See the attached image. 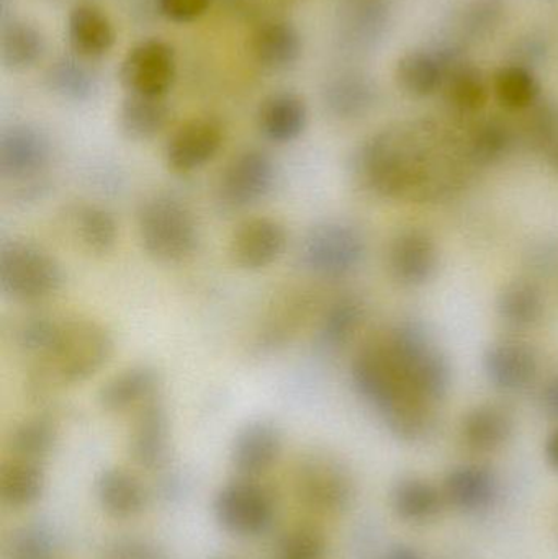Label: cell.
Instances as JSON below:
<instances>
[{
    "mask_svg": "<svg viewBox=\"0 0 558 559\" xmlns=\"http://www.w3.org/2000/svg\"><path fill=\"white\" fill-rule=\"evenodd\" d=\"M161 13L170 22L192 23L205 15L212 0H156Z\"/></svg>",
    "mask_w": 558,
    "mask_h": 559,
    "instance_id": "44",
    "label": "cell"
},
{
    "mask_svg": "<svg viewBox=\"0 0 558 559\" xmlns=\"http://www.w3.org/2000/svg\"><path fill=\"white\" fill-rule=\"evenodd\" d=\"M55 544L48 532L39 527L23 528L10 545V559H52Z\"/></svg>",
    "mask_w": 558,
    "mask_h": 559,
    "instance_id": "41",
    "label": "cell"
},
{
    "mask_svg": "<svg viewBox=\"0 0 558 559\" xmlns=\"http://www.w3.org/2000/svg\"><path fill=\"white\" fill-rule=\"evenodd\" d=\"M163 377L150 365H136L105 381L98 391V406L108 414H123L161 397Z\"/></svg>",
    "mask_w": 558,
    "mask_h": 559,
    "instance_id": "14",
    "label": "cell"
},
{
    "mask_svg": "<svg viewBox=\"0 0 558 559\" xmlns=\"http://www.w3.org/2000/svg\"><path fill=\"white\" fill-rule=\"evenodd\" d=\"M513 419L500 406H478L462 423L465 445L475 452H495L510 439Z\"/></svg>",
    "mask_w": 558,
    "mask_h": 559,
    "instance_id": "27",
    "label": "cell"
},
{
    "mask_svg": "<svg viewBox=\"0 0 558 559\" xmlns=\"http://www.w3.org/2000/svg\"><path fill=\"white\" fill-rule=\"evenodd\" d=\"M304 489H307L308 498L317 506L324 509L343 506L349 495V486L343 473L333 468L330 463H314L307 468L304 478Z\"/></svg>",
    "mask_w": 558,
    "mask_h": 559,
    "instance_id": "38",
    "label": "cell"
},
{
    "mask_svg": "<svg viewBox=\"0 0 558 559\" xmlns=\"http://www.w3.org/2000/svg\"><path fill=\"white\" fill-rule=\"evenodd\" d=\"M364 321V306L354 296L336 299L321 316L317 341L323 350L337 352L346 347Z\"/></svg>",
    "mask_w": 558,
    "mask_h": 559,
    "instance_id": "29",
    "label": "cell"
},
{
    "mask_svg": "<svg viewBox=\"0 0 558 559\" xmlns=\"http://www.w3.org/2000/svg\"><path fill=\"white\" fill-rule=\"evenodd\" d=\"M442 496L452 508L474 514L494 506L498 481L485 466H459L446 476Z\"/></svg>",
    "mask_w": 558,
    "mask_h": 559,
    "instance_id": "22",
    "label": "cell"
},
{
    "mask_svg": "<svg viewBox=\"0 0 558 559\" xmlns=\"http://www.w3.org/2000/svg\"><path fill=\"white\" fill-rule=\"evenodd\" d=\"M282 453V433L268 420H256L239 430L231 447V466L242 479L268 473Z\"/></svg>",
    "mask_w": 558,
    "mask_h": 559,
    "instance_id": "15",
    "label": "cell"
},
{
    "mask_svg": "<svg viewBox=\"0 0 558 559\" xmlns=\"http://www.w3.org/2000/svg\"><path fill=\"white\" fill-rule=\"evenodd\" d=\"M511 147V133L507 124L491 120L480 124L472 134L468 154L475 164L490 166L507 156Z\"/></svg>",
    "mask_w": 558,
    "mask_h": 559,
    "instance_id": "39",
    "label": "cell"
},
{
    "mask_svg": "<svg viewBox=\"0 0 558 559\" xmlns=\"http://www.w3.org/2000/svg\"><path fill=\"white\" fill-rule=\"evenodd\" d=\"M409 386L438 406L451 386V368L418 322H402L385 338Z\"/></svg>",
    "mask_w": 558,
    "mask_h": 559,
    "instance_id": "6",
    "label": "cell"
},
{
    "mask_svg": "<svg viewBox=\"0 0 558 559\" xmlns=\"http://www.w3.org/2000/svg\"><path fill=\"white\" fill-rule=\"evenodd\" d=\"M324 554L323 538L310 528H297L285 535L278 547L281 559H321Z\"/></svg>",
    "mask_w": 558,
    "mask_h": 559,
    "instance_id": "42",
    "label": "cell"
},
{
    "mask_svg": "<svg viewBox=\"0 0 558 559\" xmlns=\"http://www.w3.org/2000/svg\"><path fill=\"white\" fill-rule=\"evenodd\" d=\"M449 46L412 49L396 62V81L413 97H429L444 87Z\"/></svg>",
    "mask_w": 558,
    "mask_h": 559,
    "instance_id": "18",
    "label": "cell"
},
{
    "mask_svg": "<svg viewBox=\"0 0 558 559\" xmlns=\"http://www.w3.org/2000/svg\"><path fill=\"white\" fill-rule=\"evenodd\" d=\"M258 127L271 143H294L308 127L307 102L295 92H274L259 105Z\"/></svg>",
    "mask_w": 558,
    "mask_h": 559,
    "instance_id": "16",
    "label": "cell"
},
{
    "mask_svg": "<svg viewBox=\"0 0 558 559\" xmlns=\"http://www.w3.org/2000/svg\"><path fill=\"white\" fill-rule=\"evenodd\" d=\"M213 511L219 527L239 537L262 534L274 518L271 496L252 479L242 478L216 495Z\"/></svg>",
    "mask_w": 558,
    "mask_h": 559,
    "instance_id": "11",
    "label": "cell"
},
{
    "mask_svg": "<svg viewBox=\"0 0 558 559\" xmlns=\"http://www.w3.org/2000/svg\"><path fill=\"white\" fill-rule=\"evenodd\" d=\"M485 373L494 386L520 391L530 386L537 374V358L526 345L501 342L491 345L484 357Z\"/></svg>",
    "mask_w": 558,
    "mask_h": 559,
    "instance_id": "19",
    "label": "cell"
},
{
    "mask_svg": "<svg viewBox=\"0 0 558 559\" xmlns=\"http://www.w3.org/2000/svg\"><path fill=\"white\" fill-rule=\"evenodd\" d=\"M71 229L81 248L92 255L110 254L118 242V223L107 209L94 203L75 206Z\"/></svg>",
    "mask_w": 558,
    "mask_h": 559,
    "instance_id": "26",
    "label": "cell"
},
{
    "mask_svg": "<svg viewBox=\"0 0 558 559\" xmlns=\"http://www.w3.org/2000/svg\"><path fill=\"white\" fill-rule=\"evenodd\" d=\"M557 164H558V153H557Z\"/></svg>",
    "mask_w": 558,
    "mask_h": 559,
    "instance_id": "49",
    "label": "cell"
},
{
    "mask_svg": "<svg viewBox=\"0 0 558 559\" xmlns=\"http://www.w3.org/2000/svg\"><path fill=\"white\" fill-rule=\"evenodd\" d=\"M45 78L49 91L66 100H88L97 88V79L92 71L71 58H61L52 62Z\"/></svg>",
    "mask_w": 558,
    "mask_h": 559,
    "instance_id": "36",
    "label": "cell"
},
{
    "mask_svg": "<svg viewBox=\"0 0 558 559\" xmlns=\"http://www.w3.org/2000/svg\"><path fill=\"white\" fill-rule=\"evenodd\" d=\"M544 311L543 295L534 283L517 280L498 296V312L508 324L524 328L539 321Z\"/></svg>",
    "mask_w": 558,
    "mask_h": 559,
    "instance_id": "35",
    "label": "cell"
},
{
    "mask_svg": "<svg viewBox=\"0 0 558 559\" xmlns=\"http://www.w3.org/2000/svg\"><path fill=\"white\" fill-rule=\"evenodd\" d=\"M176 78V49L161 38H146L128 49L118 71L124 92L141 97L166 98Z\"/></svg>",
    "mask_w": 558,
    "mask_h": 559,
    "instance_id": "8",
    "label": "cell"
},
{
    "mask_svg": "<svg viewBox=\"0 0 558 559\" xmlns=\"http://www.w3.org/2000/svg\"><path fill=\"white\" fill-rule=\"evenodd\" d=\"M546 55V45L541 39L530 38L526 41L521 43L517 48V59L513 62L517 64L527 66V68L534 69V64L539 62L541 59Z\"/></svg>",
    "mask_w": 558,
    "mask_h": 559,
    "instance_id": "45",
    "label": "cell"
},
{
    "mask_svg": "<svg viewBox=\"0 0 558 559\" xmlns=\"http://www.w3.org/2000/svg\"><path fill=\"white\" fill-rule=\"evenodd\" d=\"M527 121V133L537 147L556 151L558 146V108L553 104H541L537 102Z\"/></svg>",
    "mask_w": 558,
    "mask_h": 559,
    "instance_id": "40",
    "label": "cell"
},
{
    "mask_svg": "<svg viewBox=\"0 0 558 559\" xmlns=\"http://www.w3.org/2000/svg\"><path fill=\"white\" fill-rule=\"evenodd\" d=\"M277 167L271 154L249 147L235 154L219 176V203L229 210H246L268 199L274 190Z\"/></svg>",
    "mask_w": 558,
    "mask_h": 559,
    "instance_id": "9",
    "label": "cell"
},
{
    "mask_svg": "<svg viewBox=\"0 0 558 559\" xmlns=\"http://www.w3.org/2000/svg\"><path fill=\"white\" fill-rule=\"evenodd\" d=\"M45 475L41 463L12 459L0 473V496L10 508H26L41 498Z\"/></svg>",
    "mask_w": 558,
    "mask_h": 559,
    "instance_id": "33",
    "label": "cell"
},
{
    "mask_svg": "<svg viewBox=\"0 0 558 559\" xmlns=\"http://www.w3.org/2000/svg\"><path fill=\"white\" fill-rule=\"evenodd\" d=\"M432 133L385 130L360 146L357 179L376 195L392 200L441 199L458 183L461 169L452 147Z\"/></svg>",
    "mask_w": 558,
    "mask_h": 559,
    "instance_id": "1",
    "label": "cell"
},
{
    "mask_svg": "<svg viewBox=\"0 0 558 559\" xmlns=\"http://www.w3.org/2000/svg\"><path fill=\"white\" fill-rule=\"evenodd\" d=\"M544 409L549 416L558 419V377L554 378L543 393Z\"/></svg>",
    "mask_w": 558,
    "mask_h": 559,
    "instance_id": "46",
    "label": "cell"
},
{
    "mask_svg": "<svg viewBox=\"0 0 558 559\" xmlns=\"http://www.w3.org/2000/svg\"><path fill=\"white\" fill-rule=\"evenodd\" d=\"M366 255L359 229L343 222L314 226L300 245V264L317 278L337 280L353 274Z\"/></svg>",
    "mask_w": 558,
    "mask_h": 559,
    "instance_id": "7",
    "label": "cell"
},
{
    "mask_svg": "<svg viewBox=\"0 0 558 559\" xmlns=\"http://www.w3.org/2000/svg\"><path fill=\"white\" fill-rule=\"evenodd\" d=\"M324 102L334 117L356 120L372 108L376 88L363 75H341L328 85Z\"/></svg>",
    "mask_w": 558,
    "mask_h": 559,
    "instance_id": "34",
    "label": "cell"
},
{
    "mask_svg": "<svg viewBox=\"0 0 558 559\" xmlns=\"http://www.w3.org/2000/svg\"><path fill=\"white\" fill-rule=\"evenodd\" d=\"M46 51L43 33L32 23L13 20L3 25L0 59L3 68L13 72L35 68Z\"/></svg>",
    "mask_w": 558,
    "mask_h": 559,
    "instance_id": "28",
    "label": "cell"
},
{
    "mask_svg": "<svg viewBox=\"0 0 558 559\" xmlns=\"http://www.w3.org/2000/svg\"><path fill=\"white\" fill-rule=\"evenodd\" d=\"M69 45L82 58H102L117 41L110 16L94 3H78L68 16Z\"/></svg>",
    "mask_w": 558,
    "mask_h": 559,
    "instance_id": "17",
    "label": "cell"
},
{
    "mask_svg": "<svg viewBox=\"0 0 558 559\" xmlns=\"http://www.w3.org/2000/svg\"><path fill=\"white\" fill-rule=\"evenodd\" d=\"M449 104L462 114H475L487 105L490 87L484 72L465 59L454 46H449L448 75L444 87Z\"/></svg>",
    "mask_w": 558,
    "mask_h": 559,
    "instance_id": "24",
    "label": "cell"
},
{
    "mask_svg": "<svg viewBox=\"0 0 558 559\" xmlns=\"http://www.w3.org/2000/svg\"><path fill=\"white\" fill-rule=\"evenodd\" d=\"M64 283V272L51 252L26 241L5 242L0 249V289L20 305L52 298Z\"/></svg>",
    "mask_w": 558,
    "mask_h": 559,
    "instance_id": "5",
    "label": "cell"
},
{
    "mask_svg": "<svg viewBox=\"0 0 558 559\" xmlns=\"http://www.w3.org/2000/svg\"><path fill=\"white\" fill-rule=\"evenodd\" d=\"M385 559H426L418 551L408 547H395L387 554Z\"/></svg>",
    "mask_w": 558,
    "mask_h": 559,
    "instance_id": "48",
    "label": "cell"
},
{
    "mask_svg": "<svg viewBox=\"0 0 558 559\" xmlns=\"http://www.w3.org/2000/svg\"><path fill=\"white\" fill-rule=\"evenodd\" d=\"M285 226L274 218L259 216L246 219L229 239V259L246 272H261L281 261L287 251Z\"/></svg>",
    "mask_w": 558,
    "mask_h": 559,
    "instance_id": "12",
    "label": "cell"
},
{
    "mask_svg": "<svg viewBox=\"0 0 558 559\" xmlns=\"http://www.w3.org/2000/svg\"><path fill=\"white\" fill-rule=\"evenodd\" d=\"M256 61L269 71H287L297 64L304 52V39L297 26L284 20L262 23L251 36Z\"/></svg>",
    "mask_w": 558,
    "mask_h": 559,
    "instance_id": "21",
    "label": "cell"
},
{
    "mask_svg": "<svg viewBox=\"0 0 558 559\" xmlns=\"http://www.w3.org/2000/svg\"><path fill=\"white\" fill-rule=\"evenodd\" d=\"M501 15V0H471L465 10V28L472 36H482L497 25Z\"/></svg>",
    "mask_w": 558,
    "mask_h": 559,
    "instance_id": "43",
    "label": "cell"
},
{
    "mask_svg": "<svg viewBox=\"0 0 558 559\" xmlns=\"http://www.w3.org/2000/svg\"><path fill=\"white\" fill-rule=\"evenodd\" d=\"M138 238L147 258L159 264H180L195 254L200 228L192 210L173 195H153L141 203Z\"/></svg>",
    "mask_w": 558,
    "mask_h": 559,
    "instance_id": "4",
    "label": "cell"
},
{
    "mask_svg": "<svg viewBox=\"0 0 558 559\" xmlns=\"http://www.w3.org/2000/svg\"><path fill=\"white\" fill-rule=\"evenodd\" d=\"M51 143L39 128L10 124L0 133V177L13 186H36L51 163Z\"/></svg>",
    "mask_w": 558,
    "mask_h": 559,
    "instance_id": "10",
    "label": "cell"
},
{
    "mask_svg": "<svg viewBox=\"0 0 558 559\" xmlns=\"http://www.w3.org/2000/svg\"><path fill=\"white\" fill-rule=\"evenodd\" d=\"M102 508L115 519H130L140 514L144 491L140 481L120 468L105 469L97 481Z\"/></svg>",
    "mask_w": 558,
    "mask_h": 559,
    "instance_id": "30",
    "label": "cell"
},
{
    "mask_svg": "<svg viewBox=\"0 0 558 559\" xmlns=\"http://www.w3.org/2000/svg\"><path fill=\"white\" fill-rule=\"evenodd\" d=\"M114 352V335L102 322L58 318L48 348L35 360L36 377L52 386L82 384L107 367Z\"/></svg>",
    "mask_w": 558,
    "mask_h": 559,
    "instance_id": "3",
    "label": "cell"
},
{
    "mask_svg": "<svg viewBox=\"0 0 558 559\" xmlns=\"http://www.w3.org/2000/svg\"><path fill=\"white\" fill-rule=\"evenodd\" d=\"M494 92L508 110H530L539 102L541 82L534 69L510 62L501 66L495 74Z\"/></svg>",
    "mask_w": 558,
    "mask_h": 559,
    "instance_id": "32",
    "label": "cell"
},
{
    "mask_svg": "<svg viewBox=\"0 0 558 559\" xmlns=\"http://www.w3.org/2000/svg\"><path fill=\"white\" fill-rule=\"evenodd\" d=\"M442 491L422 478H405L392 491V508L403 521L428 522L441 512Z\"/></svg>",
    "mask_w": 558,
    "mask_h": 559,
    "instance_id": "31",
    "label": "cell"
},
{
    "mask_svg": "<svg viewBox=\"0 0 558 559\" xmlns=\"http://www.w3.org/2000/svg\"><path fill=\"white\" fill-rule=\"evenodd\" d=\"M170 110L166 98L128 95L118 108V127L131 141H150L163 133L169 123Z\"/></svg>",
    "mask_w": 558,
    "mask_h": 559,
    "instance_id": "25",
    "label": "cell"
},
{
    "mask_svg": "<svg viewBox=\"0 0 558 559\" xmlns=\"http://www.w3.org/2000/svg\"><path fill=\"white\" fill-rule=\"evenodd\" d=\"M546 456L549 465L558 473V427L546 442Z\"/></svg>",
    "mask_w": 558,
    "mask_h": 559,
    "instance_id": "47",
    "label": "cell"
},
{
    "mask_svg": "<svg viewBox=\"0 0 558 559\" xmlns=\"http://www.w3.org/2000/svg\"><path fill=\"white\" fill-rule=\"evenodd\" d=\"M169 416L161 397L136 411L130 433V453L138 465L153 468L166 455Z\"/></svg>",
    "mask_w": 558,
    "mask_h": 559,
    "instance_id": "23",
    "label": "cell"
},
{
    "mask_svg": "<svg viewBox=\"0 0 558 559\" xmlns=\"http://www.w3.org/2000/svg\"><path fill=\"white\" fill-rule=\"evenodd\" d=\"M223 143L225 130L216 118H192L170 134L164 156L174 173H195L218 156Z\"/></svg>",
    "mask_w": 558,
    "mask_h": 559,
    "instance_id": "13",
    "label": "cell"
},
{
    "mask_svg": "<svg viewBox=\"0 0 558 559\" xmlns=\"http://www.w3.org/2000/svg\"><path fill=\"white\" fill-rule=\"evenodd\" d=\"M56 443V427L46 417L25 420L13 430L10 450L13 459L41 463L51 453Z\"/></svg>",
    "mask_w": 558,
    "mask_h": 559,
    "instance_id": "37",
    "label": "cell"
},
{
    "mask_svg": "<svg viewBox=\"0 0 558 559\" xmlns=\"http://www.w3.org/2000/svg\"><path fill=\"white\" fill-rule=\"evenodd\" d=\"M438 267V249L426 233L405 231L390 248V269L403 285L418 286L428 282Z\"/></svg>",
    "mask_w": 558,
    "mask_h": 559,
    "instance_id": "20",
    "label": "cell"
},
{
    "mask_svg": "<svg viewBox=\"0 0 558 559\" xmlns=\"http://www.w3.org/2000/svg\"><path fill=\"white\" fill-rule=\"evenodd\" d=\"M351 373L359 396L382 416L396 437L418 440L431 432L436 404L409 386L385 338L367 344L354 358Z\"/></svg>",
    "mask_w": 558,
    "mask_h": 559,
    "instance_id": "2",
    "label": "cell"
}]
</instances>
